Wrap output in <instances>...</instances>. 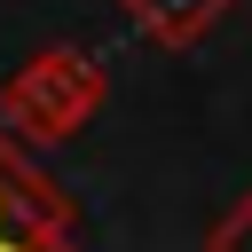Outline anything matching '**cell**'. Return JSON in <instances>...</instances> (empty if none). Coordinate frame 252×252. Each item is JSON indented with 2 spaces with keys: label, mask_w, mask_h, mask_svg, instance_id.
Listing matches in <instances>:
<instances>
[{
  "label": "cell",
  "mask_w": 252,
  "mask_h": 252,
  "mask_svg": "<svg viewBox=\"0 0 252 252\" xmlns=\"http://www.w3.org/2000/svg\"><path fill=\"white\" fill-rule=\"evenodd\" d=\"M110 94V71L87 55V47H39L8 71L0 87V126L16 142H71Z\"/></svg>",
  "instance_id": "obj_1"
},
{
  "label": "cell",
  "mask_w": 252,
  "mask_h": 252,
  "mask_svg": "<svg viewBox=\"0 0 252 252\" xmlns=\"http://www.w3.org/2000/svg\"><path fill=\"white\" fill-rule=\"evenodd\" d=\"M16 228H79V205H71V189H63L55 173H39V165L24 158V142L0 126V236H16Z\"/></svg>",
  "instance_id": "obj_2"
},
{
  "label": "cell",
  "mask_w": 252,
  "mask_h": 252,
  "mask_svg": "<svg viewBox=\"0 0 252 252\" xmlns=\"http://www.w3.org/2000/svg\"><path fill=\"white\" fill-rule=\"evenodd\" d=\"M118 8L134 16L142 39H158V47H197L236 0H118Z\"/></svg>",
  "instance_id": "obj_3"
},
{
  "label": "cell",
  "mask_w": 252,
  "mask_h": 252,
  "mask_svg": "<svg viewBox=\"0 0 252 252\" xmlns=\"http://www.w3.org/2000/svg\"><path fill=\"white\" fill-rule=\"evenodd\" d=\"M205 252H252V189H244V197L205 228Z\"/></svg>",
  "instance_id": "obj_4"
},
{
  "label": "cell",
  "mask_w": 252,
  "mask_h": 252,
  "mask_svg": "<svg viewBox=\"0 0 252 252\" xmlns=\"http://www.w3.org/2000/svg\"><path fill=\"white\" fill-rule=\"evenodd\" d=\"M0 252H87V244H79V228H16V236H0Z\"/></svg>",
  "instance_id": "obj_5"
}]
</instances>
